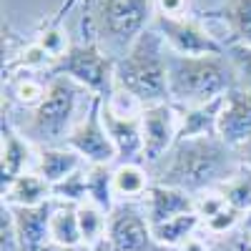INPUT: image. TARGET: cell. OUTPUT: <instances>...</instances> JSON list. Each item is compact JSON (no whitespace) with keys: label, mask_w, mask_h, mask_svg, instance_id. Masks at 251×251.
<instances>
[{"label":"cell","mask_w":251,"mask_h":251,"mask_svg":"<svg viewBox=\"0 0 251 251\" xmlns=\"http://www.w3.org/2000/svg\"><path fill=\"white\" fill-rule=\"evenodd\" d=\"M236 149L226 146L219 136L208 138H178L161 161L151 163L149 171L153 183L174 186L199 196L203 191L219 188L226 178L239 171Z\"/></svg>","instance_id":"1"},{"label":"cell","mask_w":251,"mask_h":251,"mask_svg":"<svg viewBox=\"0 0 251 251\" xmlns=\"http://www.w3.org/2000/svg\"><path fill=\"white\" fill-rule=\"evenodd\" d=\"M98 96L88 93L68 75H53L48 80V93L35 108L25 111V118L8 121L13 128L25 136L35 149L66 146L75 123L86 116Z\"/></svg>","instance_id":"2"},{"label":"cell","mask_w":251,"mask_h":251,"mask_svg":"<svg viewBox=\"0 0 251 251\" xmlns=\"http://www.w3.org/2000/svg\"><path fill=\"white\" fill-rule=\"evenodd\" d=\"M83 28L91 40L113 60L123 58L131 46L153 25L156 0H83Z\"/></svg>","instance_id":"3"},{"label":"cell","mask_w":251,"mask_h":251,"mask_svg":"<svg viewBox=\"0 0 251 251\" xmlns=\"http://www.w3.org/2000/svg\"><path fill=\"white\" fill-rule=\"evenodd\" d=\"M239 86L234 63L221 55H178L169 50V96L178 108L206 106Z\"/></svg>","instance_id":"4"},{"label":"cell","mask_w":251,"mask_h":251,"mask_svg":"<svg viewBox=\"0 0 251 251\" xmlns=\"http://www.w3.org/2000/svg\"><path fill=\"white\" fill-rule=\"evenodd\" d=\"M116 86L131 93L141 106L171 103L169 96V46L158 30L149 28L131 50L116 60Z\"/></svg>","instance_id":"5"},{"label":"cell","mask_w":251,"mask_h":251,"mask_svg":"<svg viewBox=\"0 0 251 251\" xmlns=\"http://www.w3.org/2000/svg\"><path fill=\"white\" fill-rule=\"evenodd\" d=\"M53 75H68L83 86L88 93L98 98H108L116 86V60L103 53L93 40H86L80 46H71L66 55L53 60Z\"/></svg>","instance_id":"6"},{"label":"cell","mask_w":251,"mask_h":251,"mask_svg":"<svg viewBox=\"0 0 251 251\" xmlns=\"http://www.w3.org/2000/svg\"><path fill=\"white\" fill-rule=\"evenodd\" d=\"M153 30L163 38V43L169 46V50L178 55H221L226 53L224 40H219L211 30L199 20L181 15V18H169L156 13L153 18Z\"/></svg>","instance_id":"7"},{"label":"cell","mask_w":251,"mask_h":251,"mask_svg":"<svg viewBox=\"0 0 251 251\" xmlns=\"http://www.w3.org/2000/svg\"><path fill=\"white\" fill-rule=\"evenodd\" d=\"M118 251H171L153 239V228L146 219L143 203H118L108 216V236Z\"/></svg>","instance_id":"8"},{"label":"cell","mask_w":251,"mask_h":251,"mask_svg":"<svg viewBox=\"0 0 251 251\" xmlns=\"http://www.w3.org/2000/svg\"><path fill=\"white\" fill-rule=\"evenodd\" d=\"M100 106H103V98H96L91 111L75 123V128L71 131L66 146L73 149L78 156L86 158V163H108V166H116L118 153H116V146H113V141L108 136L106 123H103Z\"/></svg>","instance_id":"9"},{"label":"cell","mask_w":251,"mask_h":251,"mask_svg":"<svg viewBox=\"0 0 251 251\" xmlns=\"http://www.w3.org/2000/svg\"><path fill=\"white\" fill-rule=\"evenodd\" d=\"M141 131H143V163L151 166L161 161L178 141L181 108L174 103L146 106L141 113Z\"/></svg>","instance_id":"10"},{"label":"cell","mask_w":251,"mask_h":251,"mask_svg":"<svg viewBox=\"0 0 251 251\" xmlns=\"http://www.w3.org/2000/svg\"><path fill=\"white\" fill-rule=\"evenodd\" d=\"M219 138L231 149H239L251 138V91L236 86L224 96L219 111Z\"/></svg>","instance_id":"11"},{"label":"cell","mask_w":251,"mask_h":251,"mask_svg":"<svg viewBox=\"0 0 251 251\" xmlns=\"http://www.w3.org/2000/svg\"><path fill=\"white\" fill-rule=\"evenodd\" d=\"M38 171V149L20 136L8 121H3V141H0V174H3V188L10 186L18 176Z\"/></svg>","instance_id":"12"},{"label":"cell","mask_w":251,"mask_h":251,"mask_svg":"<svg viewBox=\"0 0 251 251\" xmlns=\"http://www.w3.org/2000/svg\"><path fill=\"white\" fill-rule=\"evenodd\" d=\"M103 123L108 128V136L116 146L118 161L116 163H143V131L141 116H121L113 113L106 103L100 106Z\"/></svg>","instance_id":"13"},{"label":"cell","mask_w":251,"mask_h":251,"mask_svg":"<svg viewBox=\"0 0 251 251\" xmlns=\"http://www.w3.org/2000/svg\"><path fill=\"white\" fill-rule=\"evenodd\" d=\"M55 199L30 206V208H10L13 226L18 234V244L23 251H43V246L50 241V214H53Z\"/></svg>","instance_id":"14"},{"label":"cell","mask_w":251,"mask_h":251,"mask_svg":"<svg viewBox=\"0 0 251 251\" xmlns=\"http://www.w3.org/2000/svg\"><path fill=\"white\" fill-rule=\"evenodd\" d=\"M141 203H143L146 219H149L151 226L163 224L174 216L196 214V203H194L191 194L181 191V188H174V186H163V183H153Z\"/></svg>","instance_id":"15"},{"label":"cell","mask_w":251,"mask_h":251,"mask_svg":"<svg viewBox=\"0 0 251 251\" xmlns=\"http://www.w3.org/2000/svg\"><path fill=\"white\" fill-rule=\"evenodd\" d=\"M86 158L78 156L68 146H50V149H38V174L50 186L66 181L75 171L86 169Z\"/></svg>","instance_id":"16"},{"label":"cell","mask_w":251,"mask_h":251,"mask_svg":"<svg viewBox=\"0 0 251 251\" xmlns=\"http://www.w3.org/2000/svg\"><path fill=\"white\" fill-rule=\"evenodd\" d=\"M50 199H53V188L38 171L18 176L10 186L3 188V206H10V208H30Z\"/></svg>","instance_id":"17"},{"label":"cell","mask_w":251,"mask_h":251,"mask_svg":"<svg viewBox=\"0 0 251 251\" xmlns=\"http://www.w3.org/2000/svg\"><path fill=\"white\" fill-rule=\"evenodd\" d=\"M153 186L151 171L146 163H116L113 166V191L118 203H131L143 201Z\"/></svg>","instance_id":"18"},{"label":"cell","mask_w":251,"mask_h":251,"mask_svg":"<svg viewBox=\"0 0 251 251\" xmlns=\"http://www.w3.org/2000/svg\"><path fill=\"white\" fill-rule=\"evenodd\" d=\"M221 100H211L206 106H194V108H181V131L178 138H208L219 136V111Z\"/></svg>","instance_id":"19"},{"label":"cell","mask_w":251,"mask_h":251,"mask_svg":"<svg viewBox=\"0 0 251 251\" xmlns=\"http://www.w3.org/2000/svg\"><path fill=\"white\" fill-rule=\"evenodd\" d=\"M219 20L228 33L226 46H249L251 48V0H224Z\"/></svg>","instance_id":"20"},{"label":"cell","mask_w":251,"mask_h":251,"mask_svg":"<svg viewBox=\"0 0 251 251\" xmlns=\"http://www.w3.org/2000/svg\"><path fill=\"white\" fill-rule=\"evenodd\" d=\"M48 231H50V241L53 244H63V246H78V244H83L80 224H78V203L55 201Z\"/></svg>","instance_id":"21"},{"label":"cell","mask_w":251,"mask_h":251,"mask_svg":"<svg viewBox=\"0 0 251 251\" xmlns=\"http://www.w3.org/2000/svg\"><path fill=\"white\" fill-rule=\"evenodd\" d=\"M86 186H88V201L100 206L106 214H111L118 206L116 191H113V166L88 163L86 166Z\"/></svg>","instance_id":"22"},{"label":"cell","mask_w":251,"mask_h":251,"mask_svg":"<svg viewBox=\"0 0 251 251\" xmlns=\"http://www.w3.org/2000/svg\"><path fill=\"white\" fill-rule=\"evenodd\" d=\"M153 228V239L163 246V249H171L176 251L181 244H186L194 234H199L201 228V216L199 214H183V216H174L163 224L151 226Z\"/></svg>","instance_id":"23"},{"label":"cell","mask_w":251,"mask_h":251,"mask_svg":"<svg viewBox=\"0 0 251 251\" xmlns=\"http://www.w3.org/2000/svg\"><path fill=\"white\" fill-rule=\"evenodd\" d=\"M108 216L100 206L93 201H83L78 203V224H80V236L86 246H96L108 236Z\"/></svg>","instance_id":"24"},{"label":"cell","mask_w":251,"mask_h":251,"mask_svg":"<svg viewBox=\"0 0 251 251\" xmlns=\"http://www.w3.org/2000/svg\"><path fill=\"white\" fill-rule=\"evenodd\" d=\"M219 191L226 201V206H231L236 208L239 214H249L251 211V169H246V166H239V171L231 176V178H226L221 186H219Z\"/></svg>","instance_id":"25"},{"label":"cell","mask_w":251,"mask_h":251,"mask_svg":"<svg viewBox=\"0 0 251 251\" xmlns=\"http://www.w3.org/2000/svg\"><path fill=\"white\" fill-rule=\"evenodd\" d=\"M46 93H48V83H40L33 75H15L10 80V98L25 111L35 108L46 98Z\"/></svg>","instance_id":"26"},{"label":"cell","mask_w":251,"mask_h":251,"mask_svg":"<svg viewBox=\"0 0 251 251\" xmlns=\"http://www.w3.org/2000/svg\"><path fill=\"white\" fill-rule=\"evenodd\" d=\"M53 188V199L55 201H66V203H83L88 201V186H86V169L75 171L66 181H60Z\"/></svg>","instance_id":"27"},{"label":"cell","mask_w":251,"mask_h":251,"mask_svg":"<svg viewBox=\"0 0 251 251\" xmlns=\"http://www.w3.org/2000/svg\"><path fill=\"white\" fill-rule=\"evenodd\" d=\"M241 224H244V214H239L236 208H231V206H224L216 216L206 219L201 224V228L206 234H211V236H226V234L241 231Z\"/></svg>","instance_id":"28"},{"label":"cell","mask_w":251,"mask_h":251,"mask_svg":"<svg viewBox=\"0 0 251 251\" xmlns=\"http://www.w3.org/2000/svg\"><path fill=\"white\" fill-rule=\"evenodd\" d=\"M38 46L43 48L46 53H48V58L50 60H58L60 55H66L68 53V38H66V33H63L60 28H58V23H50L43 33L38 35ZM53 66V63H50Z\"/></svg>","instance_id":"29"},{"label":"cell","mask_w":251,"mask_h":251,"mask_svg":"<svg viewBox=\"0 0 251 251\" xmlns=\"http://www.w3.org/2000/svg\"><path fill=\"white\" fill-rule=\"evenodd\" d=\"M226 55L236 68L239 88L251 91V48L249 46H226Z\"/></svg>","instance_id":"30"},{"label":"cell","mask_w":251,"mask_h":251,"mask_svg":"<svg viewBox=\"0 0 251 251\" xmlns=\"http://www.w3.org/2000/svg\"><path fill=\"white\" fill-rule=\"evenodd\" d=\"M194 203H196V214L201 216V224H203L206 219L216 216L221 208L226 206V201H224V196H221L219 188H211V191H203V194L194 196Z\"/></svg>","instance_id":"31"},{"label":"cell","mask_w":251,"mask_h":251,"mask_svg":"<svg viewBox=\"0 0 251 251\" xmlns=\"http://www.w3.org/2000/svg\"><path fill=\"white\" fill-rule=\"evenodd\" d=\"M156 13L169 18L188 15V0H156Z\"/></svg>","instance_id":"32"},{"label":"cell","mask_w":251,"mask_h":251,"mask_svg":"<svg viewBox=\"0 0 251 251\" xmlns=\"http://www.w3.org/2000/svg\"><path fill=\"white\" fill-rule=\"evenodd\" d=\"M176 251H211V246H208V241L199 234H194L191 239H188L186 244H181Z\"/></svg>","instance_id":"33"},{"label":"cell","mask_w":251,"mask_h":251,"mask_svg":"<svg viewBox=\"0 0 251 251\" xmlns=\"http://www.w3.org/2000/svg\"><path fill=\"white\" fill-rule=\"evenodd\" d=\"M236 156H239L241 166L251 169V138H249V141H244V143L239 146V149H236Z\"/></svg>","instance_id":"34"},{"label":"cell","mask_w":251,"mask_h":251,"mask_svg":"<svg viewBox=\"0 0 251 251\" xmlns=\"http://www.w3.org/2000/svg\"><path fill=\"white\" fill-rule=\"evenodd\" d=\"M43 251H91V246H86V244H78V246H63V244H53V241H48V244L43 246Z\"/></svg>","instance_id":"35"},{"label":"cell","mask_w":251,"mask_h":251,"mask_svg":"<svg viewBox=\"0 0 251 251\" xmlns=\"http://www.w3.org/2000/svg\"><path fill=\"white\" fill-rule=\"evenodd\" d=\"M78 5V0H63V3H60V8H58V13H55V18L50 20V23H60V20H63V15H66L68 10H73Z\"/></svg>","instance_id":"36"},{"label":"cell","mask_w":251,"mask_h":251,"mask_svg":"<svg viewBox=\"0 0 251 251\" xmlns=\"http://www.w3.org/2000/svg\"><path fill=\"white\" fill-rule=\"evenodd\" d=\"M91 251H118V249H116L108 239H103V241H98L96 246H91Z\"/></svg>","instance_id":"37"},{"label":"cell","mask_w":251,"mask_h":251,"mask_svg":"<svg viewBox=\"0 0 251 251\" xmlns=\"http://www.w3.org/2000/svg\"><path fill=\"white\" fill-rule=\"evenodd\" d=\"M241 236H244V239H251V211L244 216V224H241Z\"/></svg>","instance_id":"38"},{"label":"cell","mask_w":251,"mask_h":251,"mask_svg":"<svg viewBox=\"0 0 251 251\" xmlns=\"http://www.w3.org/2000/svg\"><path fill=\"white\" fill-rule=\"evenodd\" d=\"M239 251H251V239H244V236H241V244H239Z\"/></svg>","instance_id":"39"}]
</instances>
